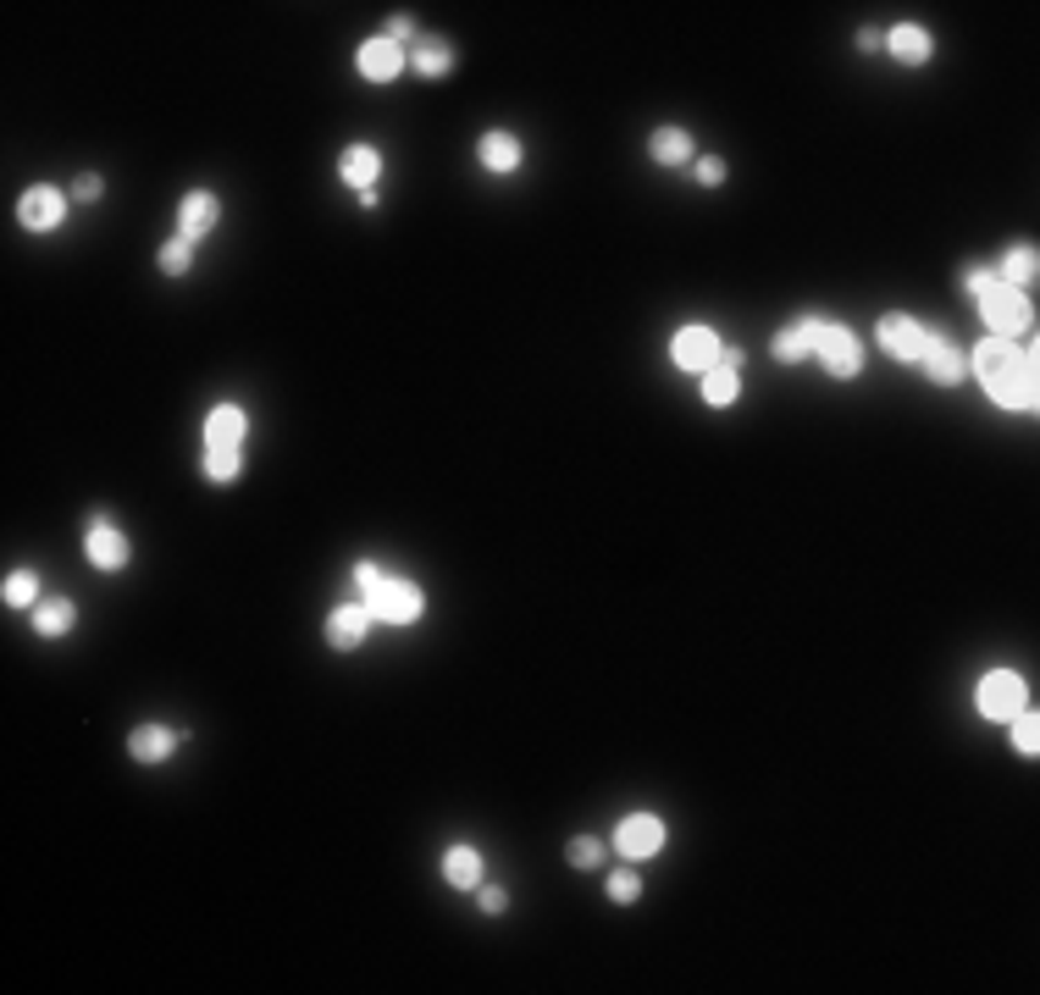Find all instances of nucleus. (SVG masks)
<instances>
[{"label": "nucleus", "instance_id": "f257e3e1", "mask_svg": "<svg viewBox=\"0 0 1040 995\" xmlns=\"http://www.w3.org/2000/svg\"><path fill=\"white\" fill-rule=\"evenodd\" d=\"M974 370H980V382L991 388V399L1002 410H1035V354L1018 349L1013 338H986L974 349Z\"/></svg>", "mask_w": 1040, "mask_h": 995}, {"label": "nucleus", "instance_id": "f03ea898", "mask_svg": "<svg viewBox=\"0 0 1040 995\" xmlns=\"http://www.w3.org/2000/svg\"><path fill=\"white\" fill-rule=\"evenodd\" d=\"M365 608H372V619H388V626H410V619H421L426 597H421V587H415V581H404V576H388V570H383V581H377V587H365Z\"/></svg>", "mask_w": 1040, "mask_h": 995}, {"label": "nucleus", "instance_id": "7ed1b4c3", "mask_svg": "<svg viewBox=\"0 0 1040 995\" xmlns=\"http://www.w3.org/2000/svg\"><path fill=\"white\" fill-rule=\"evenodd\" d=\"M980 310H986V322H991L997 338H1018V332L1035 327V304H1029V293H1024V288H1007V282H997L991 293H980Z\"/></svg>", "mask_w": 1040, "mask_h": 995}, {"label": "nucleus", "instance_id": "20e7f679", "mask_svg": "<svg viewBox=\"0 0 1040 995\" xmlns=\"http://www.w3.org/2000/svg\"><path fill=\"white\" fill-rule=\"evenodd\" d=\"M814 354L825 360L830 377H859V365H864V343L852 338V327H841V322H825V327H819Z\"/></svg>", "mask_w": 1040, "mask_h": 995}, {"label": "nucleus", "instance_id": "39448f33", "mask_svg": "<svg viewBox=\"0 0 1040 995\" xmlns=\"http://www.w3.org/2000/svg\"><path fill=\"white\" fill-rule=\"evenodd\" d=\"M980 714L986 719H1013V714H1024V680L1013 675V669H991L986 680H980Z\"/></svg>", "mask_w": 1040, "mask_h": 995}, {"label": "nucleus", "instance_id": "423d86ee", "mask_svg": "<svg viewBox=\"0 0 1040 995\" xmlns=\"http://www.w3.org/2000/svg\"><path fill=\"white\" fill-rule=\"evenodd\" d=\"M659 846H664V819H653V814H626V819H621L615 852H626L631 862H648Z\"/></svg>", "mask_w": 1040, "mask_h": 995}, {"label": "nucleus", "instance_id": "0eeeda50", "mask_svg": "<svg viewBox=\"0 0 1040 995\" xmlns=\"http://www.w3.org/2000/svg\"><path fill=\"white\" fill-rule=\"evenodd\" d=\"M216 222H222V200H216L211 189H195V194H183V205H177V238L200 243V238H205Z\"/></svg>", "mask_w": 1040, "mask_h": 995}, {"label": "nucleus", "instance_id": "6e6552de", "mask_svg": "<svg viewBox=\"0 0 1040 995\" xmlns=\"http://www.w3.org/2000/svg\"><path fill=\"white\" fill-rule=\"evenodd\" d=\"M913 365H925V377H936V382H963V370H968V365H963V349H957L947 332H930Z\"/></svg>", "mask_w": 1040, "mask_h": 995}, {"label": "nucleus", "instance_id": "1a4fd4ad", "mask_svg": "<svg viewBox=\"0 0 1040 995\" xmlns=\"http://www.w3.org/2000/svg\"><path fill=\"white\" fill-rule=\"evenodd\" d=\"M84 547H89V558H95L100 570H122V565H128V553H134V547H128V537H122L105 515H95V520H89V542H84Z\"/></svg>", "mask_w": 1040, "mask_h": 995}, {"label": "nucleus", "instance_id": "9d476101", "mask_svg": "<svg viewBox=\"0 0 1040 995\" xmlns=\"http://www.w3.org/2000/svg\"><path fill=\"white\" fill-rule=\"evenodd\" d=\"M669 349H676V365H681V370H709V365H719V354H725L709 327H681Z\"/></svg>", "mask_w": 1040, "mask_h": 995}, {"label": "nucleus", "instance_id": "9b49d317", "mask_svg": "<svg viewBox=\"0 0 1040 995\" xmlns=\"http://www.w3.org/2000/svg\"><path fill=\"white\" fill-rule=\"evenodd\" d=\"M404 61H410V55H404V45H393L388 34H383V39H365V45H360V73L372 78V84H388V78H399V73H404Z\"/></svg>", "mask_w": 1040, "mask_h": 995}, {"label": "nucleus", "instance_id": "f8f14e48", "mask_svg": "<svg viewBox=\"0 0 1040 995\" xmlns=\"http://www.w3.org/2000/svg\"><path fill=\"white\" fill-rule=\"evenodd\" d=\"M925 338H930V327L913 322V316H886V322H880V349L897 354V360H919Z\"/></svg>", "mask_w": 1040, "mask_h": 995}, {"label": "nucleus", "instance_id": "ddd939ff", "mask_svg": "<svg viewBox=\"0 0 1040 995\" xmlns=\"http://www.w3.org/2000/svg\"><path fill=\"white\" fill-rule=\"evenodd\" d=\"M17 216H23V227L45 232V227H55L61 216H67V200H61V189H50V182H34V189L23 194V205H17Z\"/></svg>", "mask_w": 1040, "mask_h": 995}, {"label": "nucleus", "instance_id": "4468645a", "mask_svg": "<svg viewBox=\"0 0 1040 995\" xmlns=\"http://www.w3.org/2000/svg\"><path fill=\"white\" fill-rule=\"evenodd\" d=\"M365 626H372V608H365V603H343V608L327 614V642L338 653H349V647L365 642Z\"/></svg>", "mask_w": 1040, "mask_h": 995}, {"label": "nucleus", "instance_id": "2eb2a0df", "mask_svg": "<svg viewBox=\"0 0 1040 995\" xmlns=\"http://www.w3.org/2000/svg\"><path fill=\"white\" fill-rule=\"evenodd\" d=\"M338 177L349 182V189H377V177H383V155L372 150V144H349L343 150V161H338Z\"/></svg>", "mask_w": 1040, "mask_h": 995}, {"label": "nucleus", "instance_id": "dca6fc26", "mask_svg": "<svg viewBox=\"0 0 1040 995\" xmlns=\"http://www.w3.org/2000/svg\"><path fill=\"white\" fill-rule=\"evenodd\" d=\"M737 370H742V354H730V349H725L719 365L703 370V399H709V404H730V399H737V388H742V382H737Z\"/></svg>", "mask_w": 1040, "mask_h": 995}, {"label": "nucleus", "instance_id": "f3484780", "mask_svg": "<svg viewBox=\"0 0 1040 995\" xmlns=\"http://www.w3.org/2000/svg\"><path fill=\"white\" fill-rule=\"evenodd\" d=\"M886 45H891V55L902 61V67H925V61H930V34L919 23H897L886 34Z\"/></svg>", "mask_w": 1040, "mask_h": 995}, {"label": "nucleus", "instance_id": "a211bd4d", "mask_svg": "<svg viewBox=\"0 0 1040 995\" xmlns=\"http://www.w3.org/2000/svg\"><path fill=\"white\" fill-rule=\"evenodd\" d=\"M819 327H825V316H803L798 327H786V332L769 343V349H775V360H803V354H814Z\"/></svg>", "mask_w": 1040, "mask_h": 995}, {"label": "nucleus", "instance_id": "6ab92c4d", "mask_svg": "<svg viewBox=\"0 0 1040 995\" xmlns=\"http://www.w3.org/2000/svg\"><path fill=\"white\" fill-rule=\"evenodd\" d=\"M172 746H177V730H166V725H139V730L128 735V753H134L139 764H161Z\"/></svg>", "mask_w": 1040, "mask_h": 995}, {"label": "nucleus", "instance_id": "aec40b11", "mask_svg": "<svg viewBox=\"0 0 1040 995\" xmlns=\"http://www.w3.org/2000/svg\"><path fill=\"white\" fill-rule=\"evenodd\" d=\"M443 880L460 885V891H476V885H481V852H476V846H449V857H443Z\"/></svg>", "mask_w": 1040, "mask_h": 995}, {"label": "nucleus", "instance_id": "412c9836", "mask_svg": "<svg viewBox=\"0 0 1040 995\" xmlns=\"http://www.w3.org/2000/svg\"><path fill=\"white\" fill-rule=\"evenodd\" d=\"M481 166H493V172H515L521 166V139L515 134H504V128H493V134H481Z\"/></svg>", "mask_w": 1040, "mask_h": 995}, {"label": "nucleus", "instance_id": "4be33fe9", "mask_svg": "<svg viewBox=\"0 0 1040 995\" xmlns=\"http://www.w3.org/2000/svg\"><path fill=\"white\" fill-rule=\"evenodd\" d=\"M73 619H78V608H73L67 597H45V603H34V631H39V637H67V631H73Z\"/></svg>", "mask_w": 1040, "mask_h": 995}, {"label": "nucleus", "instance_id": "5701e85b", "mask_svg": "<svg viewBox=\"0 0 1040 995\" xmlns=\"http://www.w3.org/2000/svg\"><path fill=\"white\" fill-rule=\"evenodd\" d=\"M243 431H250V420H243V410L238 404H216L211 410V420H205V443H243Z\"/></svg>", "mask_w": 1040, "mask_h": 995}, {"label": "nucleus", "instance_id": "b1692460", "mask_svg": "<svg viewBox=\"0 0 1040 995\" xmlns=\"http://www.w3.org/2000/svg\"><path fill=\"white\" fill-rule=\"evenodd\" d=\"M1035 272H1040V255H1035V243H1018V249H1007V255H1002V266H997V282H1007V288H1024V282H1035Z\"/></svg>", "mask_w": 1040, "mask_h": 995}, {"label": "nucleus", "instance_id": "393cba45", "mask_svg": "<svg viewBox=\"0 0 1040 995\" xmlns=\"http://www.w3.org/2000/svg\"><path fill=\"white\" fill-rule=\"evenodd\" d=\"M415 73H426V78H443L449 67H454V50H449V39H415Z\"/></svg>", "mask_w": 1040, "mask_h": 995}, {"label": "nucleus", "instance_id": "a878e982", "mask_svg": "<svg viewBox=\"0 0 1040 995\" xmlns=\"http://www.w3.org/2000/svg\"><path fill=\"white\" fill-rule=\"evenodd\" d=\"M687 155H692V134H687V128H659V134H653V161L681 166Z\"/></svg>", "mask_w": 1040, "mask_h": 995}, {"label": "nucleus", "instance_id": "bb28decb", "mask_svg": "<svg viewBox=\"0 0 1040 995\" xmlns=\"http://www.w3.org/2000/svg\"><path fill=\"white\" fill-rule=\"evenodd\" d=\"M205 476L211 481H233L238 476V449L233 443H205Z\"/></svg>", "mask_w": 1040, "mask_h": 995}, {"label": "nucleus", "instance_id": "cd10ccee", "mask_svg": "<svg viewBox=\"0 0 1040 995\" xmlns=\"http://www.w3.org/2000/svg\"><path fill=\"white\" fill-rule=\"evenodd\" d=\"M155 261H161L166 277H183V272H189V261H195V243H189V238H172V243H161Z\"/></svg>", "mask_w": 1040, "mask_h": 995}, {"label": "nucleus", "instance_id": "c85d7f7f", "mask_svg": "<svg viewBox=\"0 0 1040 995\" xmlns=\"http://www.w3.org/2000/svg\"><path fill=\"white\" fill-rule=\"evenodd\" d=\"M34 597H39V576H34V570H12V576H7V603H12V608H28Z\"/></svg>", "mask_w": 1040, "mask_h": 995}, {"label": "nucleus", "instance_id": "c756f323", "mask_svg": "<svg viewBox=\"0 0 1040 995\" xmlns=\"http://www.w3.org/2000/svg\"><path fill=\"white\" fill-rule=\"evenodd\" d=\"M637 896H642V880L631 874V868H615V874H609V902L626 907V902H637Z\"/></svg>", "mask_w": 1040, "mask_h": 995}, {"label": "nucleus", "instance_id": "7c9ffc66", "mask_svg": "<svg viewBox=\"0 0 1040 995\" xmlns=\"http://www.w3.org/2000/svg\"><path fill=\"white\" fill-rule=\"evenodd\" d=\"M1013 746H1018V753H1035V746H1040V725H1035V714H1013Z\"/></svg>", "mask_w": 1040, "mask_h": 995}, {"label": "nucleus", "instance_id": "2f4dec72", "mask_svg": "<svg viewBox=\"0 0 1040 995\" xmlns=\"http://www.w3.org/2000/svg\"><path fill=\"white\" fill-rule=\"evenodd\" d=\"M991 288H997V272H991V266H968V272H963V293L980 299V293H991Z\"/></svg>", "mask_w": 1040, "mask_h": 995}, {"label": "nucleus", "instance_id": "473e14b6", "mask_svg": "<svg viewBox=\"0 0 1040 995\" xmlns=\"http://www.w3.org/2000/svg\"><path fill=\"white\" fill-rule=\"evenodd\" d=\"M598 857H603V846H598L592 835H576V841H571V862H576V868H592Z\"/></svg>", "mask_w": 1040, "mask_h": 995}, {"label": "nucleus", "instance_id": "72a5a7b5", "mask_svg": "<svg viewBox=\"0 0 1040 995\" xmlns=\"http://www.w3.org/2000/svg\"><path fill=\"white\" fill-rule=\"evenodd\" d=\"M476 902H481V912H504V902H510V896H504L499 885H476Z\"/></svg>", "mask_w": 1040, "mask_h": 995}, {"label": "nucleus", "instance_id": "f704fd0d", "mask_svg": "<svg viewBox=\"0 0 1040 995\" xmlns=\"http://www.w3.org/2000/svg\"><path fill=\"white\" fill-rule=\"evenodd\" d=\"M73 194H78V200H100V177H95V172H84V177L73 182Z\"/></svg>", "mask_w": 1040, "mask_h": 995}, {"label": "nucleus", "instance_id": "c9c22d12", "mask_svg": "<svg viewBox=\"0 0 1040 995\" xmlns=\"http://www.w3.org/2000/svg\"><path fill=\"white\" fill-rule=\"evenodd\" d=\"M698 177H703V182H719V177H725V161H719V155H703V161H698Z\"/></svg>", "mask_w": 1040, "mask_h": 995}, {"label": "nucleus", "instance_id": "e433bc0d", "mask_svg": "<svg viewBox=\"0 0 1040 995\" xmlns=\"http://www.w3.org/2000/svg\"><path fill=\"white\" fill-rule=\"evenodd\" d=\"M388 39H393V45L415 39V23H410V17H393V23H388Z\"/></svg>", "mask_w": 1040, "mask_h": 995}, {"label": "nucleus", "instance_id": "4c0bfd02", "mask_svg": "<svg viewBox=\"0 0 1040 995\" xmlns=\"http://www.w3.org/2000/svg\"><path fill=\"white\" fill-rule=\"evenodd\" d=\"M859 45H864V50H880V45H886V34H880V28H864V34H859Z\"/></svg>", "mask_w": 1040, "mask_h": 995}]
</instances>
